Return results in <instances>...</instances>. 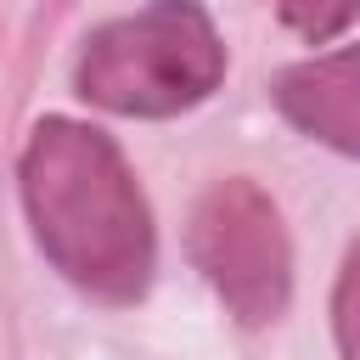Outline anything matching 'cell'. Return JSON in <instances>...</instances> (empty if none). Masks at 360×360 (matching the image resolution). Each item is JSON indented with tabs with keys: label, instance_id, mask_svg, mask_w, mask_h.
Listing matches in <instances>:
<instances>
[{
	"label": "cell",
	"instance_id": "obj_1",
	"mask_svg": "<svg viewBox=\"0 0 360 360\" xmlns=\"http://www.w3.org/2000/svg\"><path fill=\"white\" fill-rule=\"evenodd\" d=\"M28 231L51 270L101 304H141L158 270L152 208L112 135L79 118H39L17 152Z\"/></svg>",
	"mask_w": 360,
	"mask_h": 360
},
{
	"label": "cell",
	"instance_id": "obj_2",
	"mask_svg": "<svg viewBox=\"0 0 360 360\" xmlns=\"http://www.w3.org/2000/svg\"><path fill=\"white\" fill-rule=\"evenodd\" d=\"M225 79V39L197 0H152L84 34L73 90L118 118H174Z\"/></svg>",
	"mask_w": 360,
	"mask_h": 360
},
{
	"label": "cell",
	"instance_id": "obj_3",
	"mask_svg": "<svg viewBox=\"0 0 360 360\" xmlns=\"http://www.w3.org/2000/svg\"><path fill=\"white\" fill-rule=\"evenodd\" d=\"M186 259L242 326H270L292 298V242L270 191L248 174L214 180L186 225Z\"/></svg>",
	"mask_w": 360,
	"mask_h": 360
},
{
	"label": "cell",
	"instance_id": "obj_4",
	"mask_svg": "<svg viewBox=\"0 0 360 360\" xmlns=\"http://www.w3.org/2000/svg\"><path fill=\"white\" fill-rule=\"evenodd\" d=\"M270 101L298 135L343 158H360V45H338L326 56L281 68Z\"/></svg>",
	"mask_w": 360,
	"mask_h": 360
},
{
	"label": "cell",
	"instance_id": "obj_5",
	"mask_svg": "<svg viewBox=\"0 0 360 360\" xmlns=\"http://www.w3.org/2000/svg\"><path fill=\"white\" fill-rule=\"evenodd\" d=\"M276 17L304 39V45H332L354 17H360V0H270Z\"/></svg>",
	"mask_w": 360,
	"mask_h": 360
},
{
	"label": "cell",
	"instance_id": "obj_6",
	"mask_svg": "<svg viewBox=\"0 0 360 360\" xmlns=\"http://www.w3.org/2000/svg\"><path fill=\"white\" fill-rule=\"evenodd\" d=\"M332 338L343 360H360V236L349 242L338 287H332Z\"/></svg>",
	"mask_w": 360,
	"mask_h": 360
}]
</instances>
